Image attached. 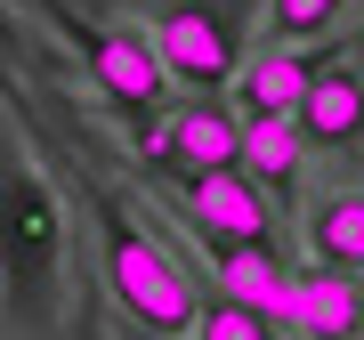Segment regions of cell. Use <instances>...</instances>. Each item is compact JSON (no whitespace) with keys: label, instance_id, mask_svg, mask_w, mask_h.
Wrapping results in <instances>:
<instances>
[{"label":"cell","instance_id":"cell-10","mask_svg":"<svg viewBox=\"0 0 364 340\" xmlns=\"http://www.w3.org/2000/svg\"><path fill=\"white\" fill-rule=\"evenodd\" d=\"M316 65H324V57H308V41H267V49H251L243 73H235V105H243V114H299Z\"/></svg>","mask_w":364,"mask_h":340},{"label":"cell","instance_id":"cell-8","mask_svg":"<svg viewBox=\"0 0 364 340\" xmlns=\"http://www.w3.org/2000/svg\"><path fill=\"white\" fill-rule=\"evenodd\" d=\"M210 251V275H219V292H235V300H251V308H267V316H284L291 324V284H299V267L284 260V235L275 243H243V235H195Z\"/></svg>","mask_w":364,"mask_h":340},{"label":"cell","instance_id":"cell-13","mask_svg":"<svg viewBox=\"0 0 364 340\" xmlns=\"http://www.w3.org/2000/svg\"><path fill=\"white\" fill-rule=\"evenodd\" d=\"M203 340H299L284 316H267V308H251V300H235V292H219V300H203Z\"/></svg>","mask_w":364,"mask_h":340},{"label":"cell","instance_id":"cell-14","mask_svg":"<svg viewBox=\"0 0 364 340\" xmlns=\"http://www.w3.org/2000/svg\"><path fill=\"white\" fill-rule=\"evenodd\" d=\"M356 0H267V41H324L340 33V16H348Z\"/></svg>","mask_w":364,"mask_h":340},{"label":"cell","instance_id":"cell-9","mask_svg":"<svg viewBox=\"0 0 364 340\" xmlns=\"http://www.w3.org/2000/svg\"><path fill=\"white\" fill-rule=\"evenodd\" d=\"M291 332L299 340H364V275L308 260L291 284Z\"/></svg>","mask_w":364,"mask_h":340},{"label":"cell","instance_id":"cell-7","mask_svg":"<svg viewBox=\"0 0 364 340\" xmlns=\"http://www.w3.org/2000/svg\"><path fill=\"white\" fill-rule=\"evenodd\" d=\"M299 130H308L316 154H364V65L356 57H324L299 97Z\"/></svg>","mask_w":364,"mask_h":340},{"label":"cell","instance_id":"cell-12","mask_svg":"<svg viewBox=\"0 0 364 340\" xmlns=\"http://www.w3.org/2000/svg\"><path fill=\"white\" fill-rule=\"evenodd\" d=\"M308 260H332V267H356L364 275V186L332 195L308 211Z\"/></svg>","mask_w":364,"mask_h":340},{"label":"cell","instance_id":"cell-1","mask_svg":"<svg viewBox=\"0 0 364 340\" xmlns=\"http://www.w3.org/2000/svg\"><path fill=\"white\" fill-rule=\"evenodd\" d=\"M81 203H90V219H97V267H105L114 308L130 316V324H154V332H195V324H203V284H195V267H186L178 251H170L154 227L114 195V186L81 179Z\"/></svg>","mask_w":364,"mask_h":340},{"label":"cell","instance_id":"cell-4","mask_svg":"<svg viewBox=\"0 0 364 340\" xmlns=\"http://www.w3.org/2000/svg\"><path fill=\"white\" fill-rule=\"evenodd\" d=\"M57 284H65V203L33 170H9V292L41 324L49 300H57Z\"/></svg>","mask_w":364,"mask_h":340},{"label":"cell","instance_id":"cell-15","mask_svg":"<svg viewBox=\"0 0 364 340\" xmlns=\"http://www.w3.org/2000/svg\"><path fill=\"white\" fill-rule=\"evenodd\" d=\"M122 340H203V332H154V324H130L122 316Z\"/></svg>","mask_w":364,"mask_h":340},{"label":"cell","instance_id":"cell-6","mask_svg":"<svg viewBox=\"0 0 364 340\" xmlns=\"http://www.w3.org/2000/svg\"><path fill=\"white\" fill-rule=\"evenodd\" d=\"M146 162H154L162 179L243 162V105L227 114L219 97H195V105H178V114H162V122H154V138H146Z\"/></svg>","mask_w":364,"mask_h":340},{"label":"cell","instance_id":"cell-5","mask_svg":"<svg viewBox=\"0 0 364 340\" xmlns=\"http://www.w3.org/2000/svg\"><path fill=\"white\" fill-rule=\"evenodd\" d=\"M170 203H178V219L195 227V235H243V243H275L284 235V195H275L267 179H251L243 162L170 179Z\"/></svg>","mask_w":364,"mask_h":340},{"label":"cell","instance_id":"cell-16","mask_svg":"<svg viewBox=\"0 0 364 340\" xmlns=\"http://www.w3.org/2000/svg\"><path fill=\"white\" fill-rule=\"evenodd\" d=\"M81 340H97V332H90V316H81Z\"/></svg>","mask_w":364,"mask_h":340},{"label":"cell","instance_id":"cell-3","mask_svg":"<svg viewBox=\"0 0 364 340\" xmlns=\"http://www.w3.org/2000/svg\"><path fill=\"white\" fill-rule=\"evenodd\" d=\"M41 9H49V25L81 49V73H90L97 90L122 105V114H138V122H154V114H162V90H178V81H170L162 41H154V33H130V25H114V16L57 9V0H41Z\"/></svg>","mask_w":364,"mask_h":340},{"label":"cell","instance_id":"cell-11","mask_svg":"<svg viewBox=\"0 0 364 340\" xmlns=\"http://www.w3.org/2000/svg\"><path fill=\"white\" fill-rule=\"evenodd\" d=\"M316 146L299 130V114H243V170L251 179H267L275 195H291L299 186V162H308Z\"/></svg>","mask_w":364,"mask_h":340},{"label":"cell","instance_id":"cell-2","mask_svg":"<svg viewBox=\"0 0 364 340\" xmlns=\"http://www.w3.org/2000/svg\"><path fill=\"white\" fill-rule=\"evenodd\" d=\"M267 9V0H162L154 9V41H162V65L186 97H219L243 73V16Z\"/></svg>","mask_w":364,"mask_h":340}]
</instances>
